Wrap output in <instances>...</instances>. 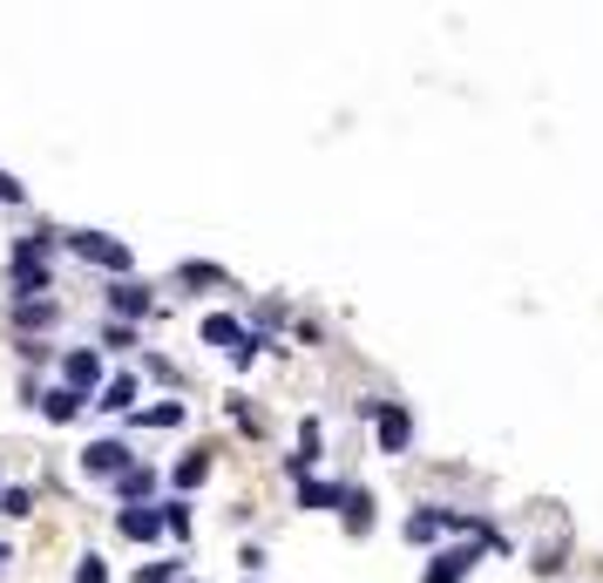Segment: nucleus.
<instances>
[{
  "label": "nucleus",
  "mask_w": 603,
  "mask_h": 583,
  "mask_svg": "<svg viewBox=\"0 0 603 583\" xmlns=\"http://www.w3.org/2000/svg\"><path fill=\"white\" fill-rule=\"evenodd\" d=\"M55 231H27V238L14 245V265H8V279H14V299H48L55 292V271H48V258H55Z\"/></svg>",
  "instance_id": "obj_1"
},
{
  "label": "nucleus",
  "mask_w": 603,
  "mask_h": 583,
  "mask_svg": "<svg viewBox=\"0 0 603 583\" xmlns=\"http://www.w3.org/2000/svg\"><path fill=\"white\" fill-rule=\"evenodd\" d=\"M373 441H380V455H407L414 448V414L400 407V401H373Z\"/></svg>",
  "instance_id": "obj_2"
},
{
  "label": "nucleus",
  "mask_w": 603,
  "mask_h": 583,
  "mask_svg": "<svg viewBox=\"0 0 603 583\" xmlns=\"http://www.w3.org/2000/svg\"><path fill=\"white\" fill-rule=\"evenodd\" d=\"M68 245H75V258H89V265H102V271H115V279H130V245H115V238H102V231H68Z\"/></svg>",
  "instance_id": "obj_3"
},
{
  "label": "nucleus",
  "mask_w": 603,
  "mask_h": 583,
  "mask_svg": "<svg viewBox=\"0 0 603 583\" xmlns=\"http://www.w3.org/2000/svg\"><path fill=\"white\" fill-rule=\"evenodd\" d=\"M62 386H75V394H102V354H96V346H68V354H62Z\"/></svg>",
  "instance_id": "obj_4"
},
{
  "label": "nucleus",
  "mask_w": 603,
  "mask_h": 583,
  "mask_svg": "<svg viewBox=\"0 0 603 583\" xmlns=\"http://www.w3.org/2000/svg\"><path fill=\"white\" fill-rule=\"evenodd\" d=\"M130 469H136V461H130L123 441H89V448H82V475H89V482H123Z\"/></svg>",
  "instance_id": "obj_5"
},
{
  "label": "nucleus",
  "mask_w": 603,
  "mask_h": 583,
  "mask_svg": "<svg viewBox=\"0 0 603 583\" xmlns=\"http://www.w3.org/2000/svg\"><path fill=\"white\" fill-rule=\"evenodd\" d=\"M481 563V536L474 542H461V550H440L427 570H421V583H468V570Z\"/></svg>",
  "instance_id": "obj_6"
},
{
  "label": "nucleus",
  "mask_w": 603,
  "mask_h": 583,
  "mask_svg": "<svg viewBox=\"0 0 603 583\" xmlns=\"http://www.w3.org/2000/svg\"><path fill=\"white\" fill-rule=\"evenodd\" d=\"M115 536H130V542H156V536H164V509H143V502H130V509L115 516Z\"/></svg>",
  "instance_id": "obj_7"
},
{
  "label": "nucleus",
  "mask_w": 603,
  "mask_h": 583,
  "mask_svg": "<svg viewBox=\"0 0 603 583\" xmlns=\"http://www.w3.org/2000/svg\"><path fill=\"white\" fill-rule=\"evenodd\" d=\"M149 305H156V299H149L136 279H115V285H109V313H115V319H143Z\"/></svg>",
  "instance_id": "obj_8"
},
{
  "label": "nucleus",
  "mask_w": 603,
  "mask_h": 583,
  "mask_svg": "<svg viewBox=\"0 0 603 583\" xmlns=\"http://www.w3.org/2000/svg\"><path fill=\"white\" fill-rule=\"evenodd\" d=\"M299 509H346V489H339V482H312V475H299Z\"/></svg>",
  "instance_id": "obj_9"
},
{
  "label": "nucleus",
  "mask_w": 603,
  "mask_h": 583,
  "mask_svg": "<svg viewBox=\"0 0 603 583\" xmlns=\"http://www.w3.org/2000/svg\"><path fill=\"white\" fill-rule=\"evenodd\" d=\"M34 407H42L48 421H75V414H82V407H89V394H75V386H48V394H42V401H34Z\"/></svg>",
  "instance_id": "obj_10"
},
{
  "label": "nucleus",
  "mask_w": 603,
  "mask_h": 583,
  "mask_svg": "<svg viewBox=\"0 0 603 583\" xmlns=\"http://www.w3.org/2000/svg\"><path fill=\"white\" fill-rule=\"evenodd\" d=\"M204 346H224V354H237V346H245V326H237L231 313H204Z\"/></svg>",
  "instance_id": "obj_11"
},
{
  "label": "nucleus",
  "mask_w": 603,
  "mask_h": 583,
  "mask_svg": "<svg viewBox=\"0 0 603 583\" xmlns=\"http://www.w3.org/2000/svg\"><path fill=\"white\" fill-rule=\"evenodd\" d=\"M130 401H136V373H115L102 394H96V407H102V414H130Z\"/></svg>",
  "instance_id": "obj_12"
},
{
  "label": "nucleus",
  "mask_w": 603,
  "mask_h": 583,
  "mask_svg": "<svg viewBox=\"0 0 603 583\" xmlns=\"http://www.w3.org/2000/svg\"><path fill=\"white\" fill-rule=\"evenodd\" d=\"M170 482H177V489H204V482H211V448H190V455L177 461Z\"/></svg>",
  "instance_id": "obj_13"
},
{
  "label": "nucleus",
  "mask_w": 603,
  "mask_h": 583,
  "mask_svg": "<svg viewBox=\"0 0 603 583\" xmlns=\"http://www.w3.org/2000/svg\"><path fill=\"white\" fill-rule=\"evenodd\" d=\"M14 326H21V333L55 326V299H21V305H14Z\"/></svg>",
  "instance_id": "obj_14"
},
{
  "label": "nucleus",
  "mask_w": 603,
  "mask_h": 583,
  "mask_svg": "<svg viewBox=\"0 0 603 583\" xmlns=\"http://www.w3.org/2000/svg\"><path fill=\"white\" fill-rule=\"evenodd\" d=\"M440 529H448V509H414L407 516V542H440Z\"/></svg>",
  "instance_id": "obj_15"
},
{
  "label": "nucleus",
  "mask_w": 603,
  "mask_h": 583,
  "mask_svg": "<svg viewBox=\"0 0 603 583\" xmlns=\"http://www.w3.org/2000/svg\"><path fill=\"white\" fill-rule=\"evenodd\" d=\"M115 495H123V502H149L156 495V469H143V461H136V469L115 482Z\"/></svg>",
  "instance_id": "obj_16"
},
{
  "label": "nucleus",
  "mask_w": 603,
  "mask_h": 583,
  "mask_svg": "<svg viewBox=\"0 0 603 583\" xmlns=\"http://www.w3.org/2000/svg\"><path fill=\"white\" fill-rule=\"evenodd\" d=\"M367 523H373V495L346 489V529H353V536H367Z\"/></svg>",
  "instance_id": "obj_17"
},
{
  "label": "nucleus",
  "mask_w": 603,
  "mask_h": 583,
  "mask_svg": "<svg viewBox=\"0 0 603 583\" xmlns=\"http://www.w3.org/2000/svg\"><path fill=\"white\" fill-rule=\"evenodd\" d=\"M136 421H143V427H183V401H156V407H143Z\"/></svg>",
  "instance_id": "obj_18"
},
{
  "label": "nucleus",
  "mask_w": 603,
  "mask_h": 583,
  "mask_svg": "<svg viewBox=\"0 0 603 583\" xmlns=\"http://www.w3.org/2000/svg\"><path fill=\"white\" fill-rule=\"evenodd\" d=\"M190 523H197V516H190V502L170 495V502H164V529H170V536H190Z\"/></svg>",
  "instance_id": "obj_19"
},
{
  "label": "nucleus",
  "mask_w": 603,
  "mask_h": 583,
  "mask_svg": "<svg viewBox=\"0 0 603 583\" xmlns=\"http://www.w3.org/2000/svg\"><path fill=\"white\" fill-rule=\"evenodd\" d=\"M0 516H14V523L34 516V495H27V489H0Z\"/></svg>",
  "instance_id": "obj_20"
},
{
  "label": "nucleus",
  "mask_w": 603,
  "mask_h": 583,
  "mask_svg": "<svg viewBox=\"0 0 603 583\" xmlns=\"http://www.w3.org/2000/svg\"><path fill=\"white\" fill-rule=\"evenodd\" d=\"M319 448H326V427L305 414V421H299V455H319Z\"/></svg>",
  "instance_id": "obj_21"
},
{
  "label": "nucleus",
  "mask_w": 603,
  "mask_h": 583,
  "mask_svg": "<svg viewBox=\"0 0 603 583\" xmlns=\"http://www.w3.org/2000/svg\"><path fill=\"white\" fill-rule=\"evenodd\" d=\"M75 583H109V563H102V557L89 550L82 563H75Z\"/></svg>",
  "instance_id": "obj_22"
},
{
  "label": "nucleus",
  "mask_w": 603,
  "mask_h": 583,
  "mask_svg": "<svg viewBox=\"0 0 603 583\" xmlns=\"http://www.w3.org/2000/svg\"><path fill=\"white\" fill-rule=\"evenodd\" d=\"M136 583H177V563H143Z\"/></svg>",
  "instance_id": "obj_23"
},
{
  "label": "nucleus",
  "mask_w": 603,
  "mask_h": 583,
  "mask_svg": "<svg viewBox=\"0 0 603 583\" xmlns=\"http://www.w3.org/2000/svg\"><path fill=\"white\" fill-rule=\"evenodd\" d=\"M183 279H190V285H217L224 271H217V265H183Z\"/></svg>",
  "instance_id": "obj_24"
},
{
  "label": "nucleus",
  "mask_w": 603,
  "mask_h": 583,
  "mask_svg": "<svg viewBox=\"0 0 603 583\" xmlns=\"http://www.w3.org/2000/svg\"><path fill=\"white\" fill-rule=\"evenodd\" d=\"M0 204H27V190H21V177H8V170H0Z\"/></svg>",
  "instance_id": "obj_25"
},
{
  "label": "nucleus",
  "mask_w": 603,
  "mask_h": 583,
  "mask_svg": "<svg viewBox=\"0 0 603 583\" xmlns=\"http://www.w3.org/2000/svg\"><path fill=\"white\" fill-rule=\"evenodd\" d=\"M0 563H8V542H0Z\"/></svg>",
  "instance_id": "obj_26"
}]
</instances>
